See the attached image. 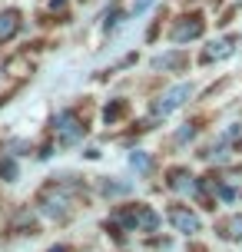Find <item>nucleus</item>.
<instances>
[{
  "label": "nucleus",
  "mask_w": 242,
  "mask_h": 252,
  "mask_svg": "<svg viewBox=\"0 0 242 252\" xmlns=\"http://www.w3.org/2000/svg\"><path fill=\"white\" fill-rule=\"evenodd\" d=\"M126 113H129V103L123 100V96H116L113 103H106V106H103V120H106L110 126H113V123H120V120H123Z\"/></svg>",
  "instance_id": "12"
},
{
  "label": "nucleus",
  "mask_w": 242,
  "mask_h": 252,
  "mask_svg": "<svg viewBox=\"0 0 242 252\" xmlns=\"http://www.w3.org/2000/svg\"><path fill=\"white\" fill-rule=\"evenodd\" d=\"M206 33V17L199 10L192 13H179L176 20L169 24V40L176 43V47H182V43H192V40H199Z\"/></svg>",
  "instance_id": "4"
},
{
  "label": "nucleus",
  "mask_w": 242,
  "mask_h": 252,
  "mask_svg": "<svg viewBox=\"0 0 242 252\" xmlns=\"http://www.w3.org/2000/svg\"><path fill=\"white\" fill-rule=\"evenodd\" d=\"M232 53H236V37H216V40H209L206 43V50L199 60L209 66V63H222V60H229Z\"/></svg>",
  "instance_id": "7"
},
{
  "label": "nucleus",
  "mask_w": 242,
  "mask_h": 252,
  "mask_svg": "<svg viewBox=\"0 0 242 252\" xmlns=\"http://www.w3.org/2000/svg\"><path fill=\"white\" fill-rule=\"evenodd\" d=\"M166 186L173 189V192H192V186H196V179L189 176V169H182V166H176V169H169V183Z\"/></svg>",
  "instance_id": "10"
},
{
  "label": "nucleus",
  "mask_w": 242,
  "mask_h": 252,
  "mask_svg": "<svg viewBox=\"0 0 242 252\" xmlns=\"http://www.w3.org/2000/svg\"><path fill=\"white\" fill-rule=\"evenodd\" d=\"M239 43H242V33H239Z\"/></svg>",
  "instance_id": "19"
},
{
  "label": "nucleus",
  "mask_w": 242,
  "mask_h": 252,
  "mask_svg": "<svg viewBox=\"0 0 242 252\" xmlns=\"http://www.w3.org/2000/svg\"><path fill=\"white\" fill-rule=\"evenodd\" d=\"M70 206V199H66V192H63V186L60 183H53V186H47L43 192H40V199H37V209L47 219H66V209Z\"/></svg>",
  "instance_id": "5"
},
{
  "label": "nucleus",
  "mask_w": 242,
  "mask_h": 252,
  "mask_svg": "<svg viewBox=\"0 0 242 252\" xmlns=\"http://www.w3.org/2000/svg\"><path fill=\"white\" fill-rule=\"evenodd\" d=\"M169 222H173L179 232H186V236H196V232L203 229L199 216L192 213L189 206H179V202H173V206H169Z\"/></svg>",
  "instance_id": "6"
},
{
  "label": "nucleus",
  "mask_w": 242,
  "mask_h": 252,
  "mask_svg": "<svg viewBox=\"0 0 242 252\" xmlns=\"http://www.w3.org/2000/svg\"><path fill=\"white\" fill-rule=\"evenodd\" d=\"M113 222L126 226L129 232H156L159 216H156L153 206H146V202H133V206H126V209H120V213L113 216Z\"/></svg>",
  "instance_id": "1"
},
{
  "label": "nucleus",
  "mask_w": 242,
  "mask_h": 252,
  "mask_svg": "<svg viewBox=\"0 0 242 252\" xmlns=\"http://www.w3.org/2000/svg\"><path fill=\"white\" fill-rule=\"evenodd\" d=\"M156 0H129V17H143L146 10H153Z\"/></svg>",
  "instance_id": "16"
},
{
  "label": "nucleus",
  "mask_w": 242,
  "mask_h": 252,
  "mask_svg": "<svg viewBox=\"0 0 242 252\" xmlns=\"http://www.w3.org/2000/svg\"><path fill=\"white\" fill-rule=\"evenodd\" d=\"M192 136H196V126L182 123V129H176V136H173V139H176V143H186V139H192Z\"/></svg>",
  "instance_id": "17"
},
{
  "label": "nucleus",
  "mask_w": 242,
  "mask_h": 252,
  "mask_svg": "<svg viewBox=\"0 0 242 252\" xmlns=\"http://www.w3.org/2000/svg\"><path fill=\"white\" fill-rule=\"evenodd\" d=\"M192 93H196L192 83H173L166 93H159V96L153 100V106H150L153 120H166L169 113H176L179 106H186V103L192 100Z\"/></svg>",
  "instance_id": "2"
},
{
  "label": "nucleus",
  "mask_w": 242,
  "mask_h": 252,
  "mask_svg": "<svg viewBox=\"0 0 242 252\" xmlns=\"http://www.w3.org/2000/svg\"><path fill=\"white\" fill-rule=\"evenodd\" d=\"M53 136H57L60 146H77L87 136V123L80 120L77 110H60L53 116Z\"/></svg>",
  "instance_id": "3"
},
{
  "label": "nucleus",
  "mask_w": 242,
  "mask_h": 252,
  "mask_svg": "<svg viewBox=\"0 0 242 252\" xmlns=\"http://www.w3.org/2000/svg\"><path fill=\"white\" fill-rule=\"evenodd\" d=\"M186 63H189L186 50L173 47V50H166V53H159V57H153V60H150V66H153V70H163V73H179Z\"/></svg>",
  "instance_id": "9"
},
{
  "label": "nucleus",
  "mask_w": 242,
  "mask_h": 252,
  "mask_svg": "<svg viewBox=\"0 0 242 252\" xmlns=\"http://www.w3.org/2000/svg\"><path fill=\"white\" fill-rule=\"evenodd\" d=\"M219 236L222 239H242V216H232L219 226Z\"/></svg>",
  "instance_id": "15"
},
{
  "label": "nucleus",
  "mask_w": 242,
  "mask_h": 252,
  "mask_svg": "<svg viewBox=\"0 0 242 252\" xmlns=\"http://www.w3.org/2000/svg\"><path fill=\"white\" fill-rule=\"evenodd\" d=\"M129 189H133V183L129 179H103L100 183V192L110 199V196H126Z\"/></svg>",
  "instance_id": "13"
},
{
  "label": "nucleus",
  "mask_w": 242,
  "mask_h": 252,
  "mask_svg": "<svg viewBox=\"0 0 242 252\" xmlns=\"http://www.w3.org/2000/svg\"><path fill=\"white\" fill-rule=\"evenodd\" d=\"M17 176H20V166H17V159H13L10 153H3V156H0V179L13 183Z\"/></svg>",
  "instance_id": "14"
},
{
  "label": "nucleus",
  "mask_w": 242,
  "mask_h": 252,
  "mask_svg": "<svg viewBox=\"0 0 242 252\" xmlns=\"http://www.w3.org/2000/svg\"><path fill=\"white\" fill-rule=\"evenodd\" d=\"M20 30H24V13L17 7H3L0 10V43H10Z\"/></svg>",
  "instance_id": "8"
},
{
  "label": "nucleus",
  "mask_w": 242,
  "mask_h": 252,
  "mask_svg": "<svg viewBox=\"0 0 242 252\" xmlns=\"http://www.w3.org/2000/svg\"><path fill=\"white\" fill-rule=\"evenodd\" d=\"M126 159H129V169H133V173H140V176H150V173H153V156L146 150H133Z\"/></svg>",
  "instance_id": "11"
},
{
  "label": "nucleus",
  "mask_w": 242,
  "mask_h": 252,
  "mask_svg": "<svg viewBox=\"0 0 242 252\" xmlns=\"http://www.w3.org/2000/svg\"><path fill=\"white\" fill-rule=\"evenodd\" d=\"M50 252H70V249H66V246H53Z\"/></svg>",
  "instance_id": "18"
},
{
  "label": "nucleus",
  "mask_w": 242,
  "mask_h": 252,
  "mask_svg": "<svg viewBox=\"0 0 242 252\" xmlns=\"http://www.w3.org/2000/svg\"><path fill=\"white\" fill-rule=\"evenodd\" d=\"M239 7H242V0H239Z\"/></svg>",
  "instance_id": "20"
}]
</instances>
